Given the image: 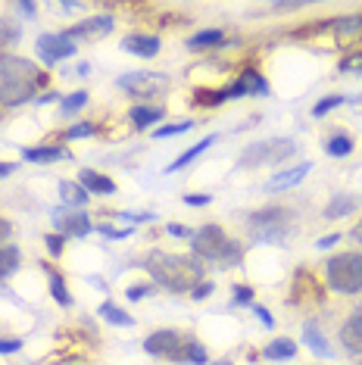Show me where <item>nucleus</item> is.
<instances>
[{
	"mask_svg": "<svg viewBox=\"0 0 362 365\" xmlns=\"http://www.w3.org/2000/svg\"><path fill=\"white\" fill-rule=\"evenodd\" d=\"M44 85V72L31 60L16 53H0V106H22Z\"/></svg>",
	"mask_w": 362,
	"mask_h": 365,
	"instance_id": "nucleus-1",
	"label": "nucleus"
},
{
	"mask_svg": "<svg viewBox=\"0 0 362 365\" xmlns=\"http://www.w3.org/2000/svg\"><path fill=\"white\" fill-rule=\"evenodd\" d=\"M144 269L150 272V278L160 287L172 290V294H181V290H194L197 281H200V265L185 259V256L166 253V250H150L144 259Z\"/></svg>",
	"mask_w": 362,
	"mask_h": 365,
	"instance_id": "nucleus-2",
	"label": "nucleus"
},
{
	"mask_svg": "<svg viewBox=\"0 0 362 365\" xmlns=\"http://www.w3.org/2000/svg\"><path fill=\"white\" fill-rule=\"evenodd\" d=\"M191 244L197 256H207V259H219V262H241V244L228 240L225 228L212 225V222L194 231Z\"/></svg>",
	"mask_w": 362,
	"mask_h": 365,
	"instance_id": "nucleus-3",
	"label": "nucleus"
},
{
	"mask_svg": "<svg viewBox=\"0 0 362 365\" xmlns=\"http://www.w3.org/2000/svg\"><path fill=\"white\" fill-rule=\"evenodd\" d=\"M294 231V212L287 206H266L250 215V235L262 244H278Z\"/></svg>",
	"mask_w": 362,
	"mask_h": 365,
	"instance_id": "nucleus-4",
	"label": "nucleus"
},
{
	"mask_svg": "<svg viewBox=\"0 0 362 365\" xmlns=\"http://www.w3.org/2000/svg\"><path fill=\"white\" fill-rule=\"evenodd\" d=\"M325 281L337 294H359L362 290V253H337L325 265Z\"/></svg>",
	"mask_w": 362,
	"mask_h": 365,
	"instance_id": "nucleus-5",
	"label": "nucleus"
},
{
	"mask_svg": "<svg viewBox=\"0 0 362 365\" xmlns=\"http://www.w3.org/2000/svg\"><path fill=\"white\" fill-rule=\"evenodd\" d=\"M294 140H287V138H275V140H262V144H253V147H247L244 156H241V165H266V163H284V160H291L294 156Z\"/></svg>",
	"mask_w": 362,
	"mask_h": 365,
	"instance_id": "nucleus-6",
	"label": "nucleus"
},
{
	"mask_svg": "<svg viewBox=\"0 0 362 365\" xmlns=\"http://www.w3.org/2000/svg\"><path fill=\"white\" fill-rule=\"evenodd\" d=\"M144 350L150 356H160V359H169V362H185V353H187V340L178 334V331H153L150 337L144 340Z\"/></svg>",
	"mask_w": 362,
	"mask_h": 365,
	"instance_id": "nucleus-7",
	"label": "nucleus"
},
{
	"mask_svg": "<svg viewBox=\"0 0 362 365\" xmlns=\"http://www.w3.org/2000/svg\"><path fill=\"white\" fill-rule=\"evenodd\" d=\"M116 85L122 91H128L131 97H153V94H162V91L169 88V78L156 76V72H147V69H138V72H125V76H119Z\"/></svg>",
	"mask_w": 362,
	"mask_h": 365,
	"instance_id": "nucleus-8",
	"label": "nucleus"
},
{
	"mask_svg": "<svg viewBox=\"0 0 362 365\" xmlns=\"http://www.w3.org/2000/svg\"><path fill=\"white\" fill-rule=\"evenodd\" d=\"M110 31H113V16H90V19L72 26L69 31H63V35L76 44V41H97V38L110 35Z\"/></svg>",
	"mask_w": 362,
	"mask_h": 365,
	"instance_id": "nucleus-9",
	"label": "nucleus"
},
{
	"mask_svg": "<svg viewBox=\"0 0 362 365\" xmlns=\"http://www.w3.org/2000/svg\"><path fill=\"white\" fill-rule=\"evenodd\" d=\"M38 53L53 66V63H60V60H69V56L76 53V44H72V41L66 38L63 31H60V35H41L38 38Z\"/></svg>",
	"mask_w": 362,
	"mask_h": 365,
	"instance_id": "nucleus-10",
	"label": "nucleus"
},
{
	"mask_svg": "<svg viewBox=\"0 0 362 365\" xmlns=\"http://www.w3.org/2000/svg\"><path fill=\"white\" fill-rule=\"evenodd\" d=\"M53 225L63 237H85V235H90V228H94L85 212H72V215L53 212Z\"/></svg>",
	"mask_w": 362,
	"mask_h": 365,
	"instance_id": "nucleus-11",
	"label": "nucleus"
},
{
	"mask_svg": "<svg viewBox=\"0 0 362 365\" xmlns=\"http://www.w3.org/2000/svg\"><path fill=\"white\" fill-rule=\"evenodd\" d=\"M337 337H341V346L350 356H362V312L350 315V319L341 325V334Z\"/></svg>",
	"mask_w": 362,
	"mask_h": 365,
	"instance_id": "nucleus-12",
	"label": "nucleus"
},
{
	"mask_svg": "<svg viewBox=\"0 0 362 365\" xmlns=\"http://www.w3.org/2000/svg\"><path fill=\"white\" fill-rule=\"evenodd\" d=\"M122 47L128 53L141 56V60H150V56L160 53V38L156 35H125L122 38Z\"/></svg>",
	"mask_w": 362,
	"mask_h": 365,
	"instance_id": "nucleus-13",
	"label": "nucleus"
},
{
	"mask_svg": "<svg viewBox=\"0 0 362 365\" xmlns=\"http://www.w3.org/2000/svg\"><path fill=\"white\" fill-rule=\"evenodd\" d=\"M78 185L88 190V194H116V185H113V178L100 175V172L94 169H81L78 172Z\"/></svg>",
	"mask_w": 362,
	"mask_h": 365,
	"instance_id": "nucleus-14",
	"label": "nucleus"
},
{
	"mask_svg": "<svg viewBox=\"0 0 362 365\" xmlns=\"http://www.w3.org/2000/svg\"><path fill=\"white\" fill-rule=\"evenodd\" d=\"M309 169H312V163H300V165H294V169H287V172H278L275 178L269 181V190H284V187H294V185H300L303 178L309 175Z\"/></svg>",
	"mask_w": 362,
	"mask_h": 365,
	"instance_id": "nucleus-15",
	"label": "nucleus"
},
{
	"mask_svg": "<svg viewBox=\"0 0 362 365\" xmlns=\"http://www.w3.org/2000/svg\"><path fill=\"white\" fill-rule=\"evenodd\" d=\"M303 340H306L309 350L316 356H322V359H331V356H334V350L328 346V340H325L322 331H319L316 322H306V325H303Z\"/></svg>",
	"mask_w": 362,
	"mask_h": 365,
	"instance_id": "nucleus-16",
	"label": "nucleus"
},
{
	"mask_svg": "<svg viewBox=\"0 0 362 365\" xmlns=\"http://www.w3.org/2000/svg\"><path fill=\"white\" fill-rule=\"evenodd\" d=\"M212 144H216V135H210V138L197 140V144H194V147H187V150H185V153H181V156H178V160H172V163L166 165V172H178V169H185V165H191V163L197 160V156H200V153H207V150H210V147H212Z\"/></svg>",
	"mask_w": 362,
	"mask_h": 365,
	"instance_id": "nucleus-17",
	"label": "nucleus"
},
{
	"mask_svg": "<svg viewBox=\"0 0 362 365\" xmlns=\"http://www.w3.org/2000/svg\"><path fill=\"white\" fill-rule=\"evenodd\" d=\"M222 41H225V31L222 29H207V31H197V35L187 41V47H191V51H210V47H219Z\"/></svg>",
	"mask_w": 362,
	"mask_h": 365,
	"instance_id": "nucleus-18",
	"label": "nucleus"
},
{
	"mask_svg": "<svg viewBox=\"0 0 362 365\" xmlns=\"http://www.w3.org/2000/svg\"><path fill=\"white\" fill-rule=\"evenodd\" d=\"M262 356H266V359H294V356H297V344H294L291 337H281V340H272V344L266 346V350H262Z\"/></svg>",
	"mask_w": 362,
	"mask_h": 365,
	"instance_id": "nucleus-19",
	"label": "nucleus"
},
{
	"mask_svg": "<svg viewBox=\"0 0 362 365\" xmlns=\"http://www.w3.org/2000/svg\"><path fill=\"white\" fill-rule=\"evenodd\" d=\"M353 210H356V197L337 194V197H331V203L325 206V219H341V215H350Z\"/></svg>",
	"mask_w": 362,
	"mask_h": 365,
	"instance_id": "nucleus-20",
	"label": "nucleus"
},
{
	"mask_svg": "<svg viewBox=\"0 0 362 365\" xmlns=\"http://www.w3.org/2000/svg\"><path fill=\"white\" fill-rule=\"evenodd\" d=\"M131 122H135V128H150L162 122V110L160 106H131Z\"/></svg>",
	"mask_w": 362,
	"mask_h": 365,
	"instance_id": "nucleus-21",
	"label": "nucleus"
},
{
	"mask_svg": "<svg viewBox=\"0 0 362 365\" xmlns=\"http://www.w3.org/2000/svg\"><path fill=\"white\" fill-rule=\"evenodd\" d=\"M22 156H26L29 163H56V160H66L69 153H66L63 147H26Z\"/></svg>",
	"mask_w": 362,
	"mask_h": 365,
	"instance_id": "nucleus-22",
	"label": "nucleus"
},
{
	"mask_svg": "<svg viewBox=\"0 0 362 365\" xmlns=\"http://www.w3.org/2000/svg\"><path fill=\"white\" fill-rule=\"evenodd\" d=\"M60 194H63V200L69 206H85L90 200V194L78 185V181H60Z\"/></svg>",
	"mask_w": 362,
	"mask_h": 365,
	"instance_id": "nucleus-23",
	"label": "nucleus"
},
{
	"mask_svg": "<svg viewBox=\"0 0 362 365\" xmlns=\"http://www.w3.org/2000/svg\"><path fill=\"white\" fill-rule=\"evenodd\" d=\"M19 259H22L19 247H0V281H6L19 269Z\"/></svg>",
	"mask_w": 362,
	"mask_h": 365,
	"instance_id": "nucleus-24",
	"label": "nucleus"
},
{
	"mask_svg": "<svg viewBox=\"0 0 362 365\" xmlns=\"http://www.w3.org/2000/svg\"><path fill=\"white\" fill-rule=\"evenodd\" d=\"M100 315L106 322H113V325H119V328H128V325H135V319H131L128 312H122L116 303H103L100 306Z\"/></svg>",
	"mask_w": 362,
	"mask_h": 365,
	"instance_id": "nucleus-25",
	"label": "nucleus"
},
{
	"mask_svg": "<svg viewBox=\"0 0 362 365\" xmlns=\"http://www.w3.org/2000/svg\"><path fill=\"white\" fill-rule=\"evenodd\" d=\"M225 101H232V97H228V88L225 91H197V94H194L197 106H219Z\"/></svg>",
	"mask_w": 362,
	"mask_h": 365,
	"instance_id": "nucleus-26",
	"label": "nucleus"
},
{
	"mask_svg": "<svg viewBox=\"0 0 362 365\" xmlns=\"http://www.w3.org/2000/svg\"><path fill=\"white\" fill-rule=\"evenodd\" d=\"M51 294H53V300L60 303V306H72V294H69V287H66L63 275H56V272H51Z\"/></svg>",
	"mask_w": 362,
	"mask_h": 365,
	"instance_id": "nucleus-27",
	"label": "nucleus"
},
{
	"mask_svg": "<svg viewBox=\"0 0 362 365\" xmlns=\"http://www.w3.org/2000/svg\"><path fill=\"white\" fill-rule=\"evenodd\" d=\"M185 362H194V365H207L210 362V353L203 344H197V340H187V353H185Z\"/></svg>",
	"mask_w": 362,
	"mask_h": 365,
	"instance_id": "nucleus-28",
	"label": "nucleus"
},
{
	"mask_svg": "<svg viewBox=\"0 0 362 365\" xmlns=\"http://www.w3.org/2000/svg\"><path fill=\"white\" fill-rule=\"evenodd\" d=\"M331 156H350V150H353V140L347 138V135H334L331 140H328V147H325Z\"/></svg>",
	"mask_w": 362,
	"mask_h": 365,
	"instance_id": "nucleus-29",
	"label": "nucleus"
},
{
	"mask_svg": "<svg viewBox=\"0 0 362 365\" xmlns=\"http://www.w3.org/2000/svg\"><path fill=\"white\" fill-rule=\"evenodd\" d=\"M19 41V26L10 19H0V47H10Z\"/></svg>",
	"mask_w": 362,
	"mask_h": 365,
	"instance_id": "nucleus-30",
	"label": "nucleus"
},
{
	"mask_svg": "<svg viewBox=\"0 0 362 365\" xmlns=\"http://www.w3.org/2000/svg\"><path fill=\"white\" fill-rule=\"evenodd\" d=\"M85 103H88V94H85V91H76V94H69V97H66V101H63V115L78 113Z\"/></svg>",
	"mask_w": 362,
	"mask_h": 365,
	"instance_id": "nucleus-31",
	"label": "nucleus"
},
{
	"mask_svg": "<svg viewBox=\"0 0 362 365\" xmlns=\"http://www.w3.org/2000/svg\"><path fill=\"white\" fill-rule=\"evenodd\" d=\"M194 122H172V125H160L156 128V138H175V135H185V131H191Z\"/></svg>",
	"mask_w": 362,
	"mask_h": 365,
	"instance_id": "nucleus-32",
	"label": "nucleus"
},
{
	"mask_svg": "<svg viewBox=\"0 0 362 365\" xmlns=\"http://www.w3.org/2000/svg\"><path fill=\"white\" fill-rule=\"evenodd\" d=\"M343 103V97H337V94H331V97H325V101H319L316 106H312V115H316V119H322L325 113H331L334 106H341Z\"/></svg>",
	"mask_w": 362,
	"mask_h": 365,
	"instance_id": "nucleus-33",
	"label": "nucleus"
},
{
	"mask_svg": "<svg viewBox=\"0 0 362 365\" xmlns=\"http://www.w3.org/2000/svg\"><path fill=\"white\" fill-rule=\"evenodd\" d=\"M359 29H362V19H337V22H334V31H337L341 38H350L353 31L359 35Z\"/></svg>",
	"mask_w": 362,
	"mask_h": 365,
	"instance_id": "nucleus-34",
	"label": "nucleus"
},
{
	"mask_svg": "<svg viewBox=\"0 0 362 365\" xmlns=\"http://www.w3.org/2000/svg\"><path fill=\"white\" fill-rule=\"evenodd\" d=\"M362 72V51H353L350 56H343L341 60V72Z\"/></svg>",
	"mask_w": 362,
	"mask_h": 365,
	"instance_id": "nucleus-35",
	"label": "nucleus"
},
{
	"mask_svg": "<svg viewBox=\"0 0 362 365\" xmlns=\"http://www.w3.org/2000/svg\"><path fill=\"white\" fill-rule=\"evenodd\" d=\"M94 122H81V125H72L69 131H66V138H88V135H94Z\"/></svg>",
	"mask_w": 362,
	"mask_h": 365,
	"instance_id": "nucleus-36",
	"label": "nucleus"
},
{
	"mask_svg": "<svg viewBox=\"0 0 362 365\" xmlns=\"http://www.w3.org/2000/svg\"><path fill=\"white\" fill-rule=\"evenodd\" d=\"M63 240H66L63 235H47L44 244H47V250H51L53 256H60V253H63Z\"/></svg>",
	"mask_w": 362,
	"mask_h": 365,
	"instance_id": "nucleus-37",
	"label": "nucleus"
},
{
	"mask_svg": "<svg viewBox=\"0 0 362 365\" xmlns=\"http://www.w3.org/2000/svg\"><path fill=\"white\" fill-rule=\"evenodd\" d=\"M234 300L244 303V306H253V290L244 287V284H237V287H234Z\"/></svg>",
	"mask_w": 362,
	"mask_h": 365,
	"instance_id": "nucleus-38",
	"label": "nucleus"
},
{
	"mask_svg": "<svg viewBox=\"0 0 362 365\" xmlns=\"http://www.w3.org/2000/svg\"><path fill=\"white\" fill-rule=\"evenodd\" d=\"M19 350H22V340H19V337L0 340V353H19Z\"/></svg>",
	"mask_w": 362,
	"mask_h": 365,
	"instance_id": "nucleus-39",
	"label": "nucleus"
},
{
	"mask_svg": "<svg viewBox=\"0 0 362 365\" xmlns=\"http://www.w3.org/2000/svg\"><path fill=\"white\" fill-rule=\"evenodd\" d=\"M191 294H194V300H207V297L212 294V281H200V284H197Z\"/></svg>",
	"mask_w": 362,
	"mask_h": 365,
	"instance_id": "nucleus-40",
	"label": "nucleus"
},
{
	"mask_svg": "<svg viewBox=\"0 0 362 365\" xmlns=\"http://www.w3.org/2000/svg\"><path fill=\"white\" fill-rule=\"evenodd\" d=\"M185 203H187V206H210L212 197H210V194H187Z\"/></svg>",
	"mask_w": 362,
	"mask_h": 365,
	"instance_id": "nucleus-41",
	"label": "nucleus"
},
{
	"mask_svg": "<svg viewBox=\"0 0 362 365\" xmlns=\"http://www.w3.org/2000/svg\"><path fill=\"white\" fill-rule=\"evenodd\" d=\"M147 294H150V284H135V287H128V300H144Z\"/></svg>",
	"mask_w": 362,
	"mask_h": 365,
	"instance_id": "nucleus-42",
	"label": "nucleus"
},
{
	"mask_svg": "<svg viewBox=\"0 0 362 365\" xmlns=\"http://www.w3.org/2000/svg\"><path fill=\"white\" fill-rule=\"evenodd\" d=\"M169 235H175V237H194V231L187 228V225H175V222H172V225H169Z\"/></svg>",
	"mask_w": 362,
	"mask_h": 365,
	"instance_id": "nucleus-43",
	"label": "nucleus"
},
{
	"mask_svg": "<svg viewBox=\"0 0 362 365\" xmlns=\"http://www.w3.org/2000/svg\"><path fill=\"white\" fill-rule=\"evenodd\" d=\"M253 309H257V315L262 319V325H266V328H272V325H275V322H272V312L266 309V306H257V303H253Z\"/></svg>",
	"mask_w": 362,
	"mask_h": 365,
	"instance_id": "nucleus-44",
	"label": "nucleus"
},
{
	"mask_svg": "<svg viewBox=\"0 0 362 365\" xmlns=\"http://www.w3.org/2000/svg\"><path fill=\"white\" fill-rule=\"evenodd\" d=\"M337 240H341V235H328V237H319V250H331V247L337 244Z\"/></svg>",
	"mask_w": 362,
	"mask_h": 365,
	"instance_id": "nucleus-45",
	"label": "nucleus"
},
{
	"mask_svg": "<svg viewBox=\"0 0 362 365\" xmlns=\"http://www.w3.org/2000/svg\"><path fill=\"white\" fill-rule=\"evenodd\" d=\"M10 235H13V225H10L6 219H0V244H4V240L10 237Z\"/></svg>",
	"mask_w": 362,
	"mask_h": 365,
	"instance_id": "nucleus-46",
	"label": "nucleus"
},
{
	"mask_svg": "<svg viewBox=\"0 0 362 365\" xmlns=\"http://www.w3.org/2000/svg\"><path fill=\"white\" fill-rule=\"evenodd\" d=\"M13 172H16V163H0V178L13 175Z\"/></svg>",
	"mask_w": 362,
	"mask_h": 365,
	"instance_id": "nucleus-47",
	"label": "nucleus"
},
{
	"mask_svg": "<svg viewBox=\"0 0 362 365\" xmlns=\"http://www.w3.org/2000/svg\"><path fill=\"white\" fill-rule=\"evenodd\" d=\"M19 10L26 16H35V4H19Z\"/></svg>",
	"mask_w": 362,
	"mask_h": 365,
	"instance_id": "nucleus-48",
	"label": "nucleus"
},
{
	"mask_svg": "<svg viewBox=\"0 0 362 365\" xmlns=\"http://www.w3.org/2000/svg\"><path fill=\"white\" fill-rule=\"evenodd\" d=\"M212 365H232V362H212Z\"/></svg>",
	"mask_w": 362,
	"mask_h": 365,
	"instance_id": "nucleus-49",
	"label": "nucleus"
}]
</instances>
